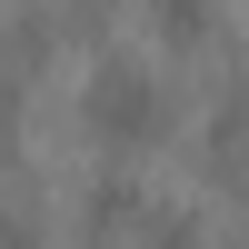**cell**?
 <instances>
[{
    "mask_svg": "<svg viewBox=\"0 0 249 249\" xmlns=\"http://www.w3.org/2000/svg\"><path fill=\"white\" fill-rule=\"evenodd\" d=\"M140 230H150V199H140V179H90V249L140 239Z\"/></svg>",
    "mask_w": 249,
    "mask_h": 249,
    "instance_id": "2",
    "label": "cell"
},
{
    "mask_svg": "<svg viewBox=\"0 0 249 249\" xmlns=\"http://www.w3.org/2000/svg\"><path fill=\"white\" fill-rule=\"evenodd\" d=\"M210 179H219V190L249 179V90H230V100L210 110Z\"/></svg>",
    "mask_w": 249,
    "mask_h": 249,
    "instance_id": "3",
    "label": "cell"
},
{
    "mask_svg": "<svg viewBox=\"0 0 249 249\" xmlns=\"http://www.w3.org/2000/svg\"><path fill=\"white\" fill-rule=\"evenodd\" d=\"M150 20H160V40H179V50H199V40L219 30V0H150Z\"/></svg>",
    "mask_w": 249,
    "mask_h": 249,
    "instance_id": "4",
    "label": "cell"
},
{
    "mask_svg": "<svg viewBox=\"0 0 249 249\" xmlns=\"http://www.w3.org/2000/svg\"><path fill=\"white\" fill-rule=\"evenodd\" d=\"M0 179H10V150H0Z\"/></svg>",
    "mask_w": 249,
    "mask_h": 249,
    "instance_id": "8",
    "label": "cell"
},
{
    "mask_svg": "<svg viewBox=\"0 0 249 249\" xmlns=\"http://www.w3.org/2000/svg\"><path fill=\"white\" fill-rule=\"evenodd\" d=\"M80 110H90V140H110V150H150V140L170 130V90H160V70L130 60V50H110L90 70Z\"/></svg>",
    "mask_w": 249,
    "mask_h": 249,
    "instance_id": "1",
    "label": "cell"
},
{
    "mask_svg": "<svg viewBox=\"0 0 249 249\" xmlns=\"http://www.w3.org/2000/svg\"><path fill=\"white\" fill-rule=\"evenodd\" d=\"M10 100H20V70L0 60V130H10Z\"/></svg>",
    "mask_w": 249,
    "mask_h": 249,
    "instance_id": "7",
    "label": "cell"
},
{
    "mask_svg": "<svg viewBox=\"0 0 249 249\" xmlns=\"http://www.w3.org/2000/svg\"><path fill=\"white\" fill-rule=\"evenodd\" d=\"M0 249H40V219L30 210H0Z\"/></svg>",
    "mask_w": 249,
    "mask_h": 249,
    "instance_id": "6",
    "label": "cell"
},
{
    "mask_svg": "<svg viewBox=\"0 0 249 249\" xmlns=\"http://www.w3.org/2000/svg\"><path fill=\"white\" fill-rule=\"evenodd\" d=\"M140 249H199V219H190V210H150Z\"/></svg>",
    "mask_w": 249,
    "mask_h": 249,
    "instance_id": "5",
    "label": "cell"
}]
</instances>
